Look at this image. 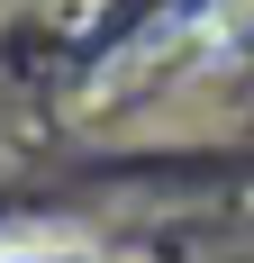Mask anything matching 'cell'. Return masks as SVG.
<instances>
[{
    "label": "cell",
    "instance_id": "obj_1",
    "mask_svg": "<svg viewBox=\"0 0 254 263\" xmlns=\"http://www.w3.org/2000/svg\"><path fill=\"white\" fill-rule=\"evenodd\" d=\"M0 263H82V254H55V245H27V254H0Z\"/></svg>",
    "mask_w": 254,
    "mask_h": 263
}]
</instances>
